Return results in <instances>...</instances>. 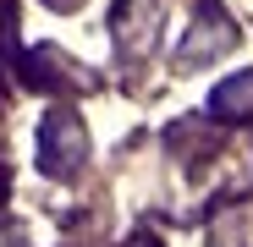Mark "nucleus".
I'll use <instances>...</instances> for the list:
<instances>
[{
  "label": "nucleus",
  "instance_id": "obj_1",
  "mask_svg": "<svg viewBox=\"0 0 253 247\" xmlns=\"http://www.w3.org/2000/svg\"><path fill=\"white\" fill-rule=\"evenodd\" d=\"M83 159H88V132H83V121L77 110H50L44 115V127H39V165H44V176L66 181L83 171Z\"/></svg>",
  "mask_w": 253,
  "mask_h": 247
},
{
  "label": "nucleus",
  "instance_id": "obj_2",
  "mask_svg": "<svg viewBox=\"0 0 253 247\" xmlns=\"http://www.w3.org/2000/svg\"><path fill=\"white\" fill-rule=\"evenodd\" d=\"M160 17H165V0H116V11H110L116 50H121L126 61L149 55L154 38H160Z\"/></svg>",
  "mask_w": 253,
  "mask_h": 247
},
{
  "label": "nucleus",
  "instance_id": "obj_3",
  "mask_svg": "<svg viewBox=\"0 0 253 247\" xmlns=\"http://www.w3.org/2000/svg\"><path fill=\"white\" fill-rule=\"evenodd\" d=\"M231 44H237V28H231V17L220 11V0H198V22H193V33L182 38V50H176V66L215 61V55H226Z\"/></svg>",
  "mask_w": 253,
  "mask_h": 247
},
{
  "label": "nucleus",
  "instance_id": "obj_4",
  "mask_svg": "<svg viewBox=\"0 0 253 247\" xmlns=\"http://www.w3.org/2000/svg\"><path fill=\"white\" fill-rule=\"evenodd\" d=\"M83 66H72L55 44H39L22 55V82L28 88H88V77H77Z\"/></svg>",
  "mask_w": 253,
  "mask_h": 247
},
{
  "label": "nucleus",
  "instance_id": "obj_5",
  "mask_svg": "<svg viewBox=\"0 0 253 247\" xmlns=\"http://www.w3.org/2000/svg\"><path fill=\"white\" fill-rule=\"evenodd\" d=\"M209 115L215 121H253V71L226 77L215 94H209Z\"/></svg>",
  "mask_w": 253,
  "mask_h": 247
},
{
  "label": "nucleus",
  "instance_id": "obj_6",
  "mask_svg": "<svg viewBox=\"0 0 253 247\" xmlns=\"http://www.w3.org/2000/svg\"><path fill=\"white\" fill-rule=\"evenodd\" d=\"M209 247H253V214L248 203H220L209 214Z\"/></svg>",
  "mask_w": 253,
  "mask_h": 247
},
{
  "label": "nucleus",
  "instance_id": "obj_7",
  "mask_svg": "<svg viewBox=\"0 0 253 247\" xmlns=\"http://www.w3.org/2000/svg\"><path fill=\"white\" fill-rule=\"evenodd\" d=\"M17 44V0H0V55Z\"/></svg>",
  "mask_w": 253,
  "mask_h": 247
},
{
  "label": "nucleus",
  "instance_id": "obj_8",
  "mask_svg": "<svg viewBox=\"0 0 253 247\" xmlns=\"http://www.w3.org/2000/svg\"><path fill=\"white\" fill-rule=\"evenodd\" d=\"M44 6H55V11H72V6H83V0H44Z\"/></svg>",
  "mask_w": 253,
  "mask_h": 247
},
{
  "label": "nucleus",
  "instance_id": "obj_9",
  "mask_svg": "<svg viewBox=\"0 0 253 247\" xmlns=\"http://www.w3.org/2000/svg\"><path fill=\"white\" fill-rule=\"evenodd\" d=\"M126 247H160L154 236H132V242H126Z\"/></svg>",
  "mask_w": 253,
  "mask_h": 247
},
{
  "label": "nucleus",
  "instance_id": "obj_10",
  "mask_svg": "<svg viewBox=\"0 0 253 247\" xmlns=\"http://www.w3.org/2000/svg\"><path fill=\"white\" fill-rule=\"evenodd\" d=\"M6 187H11V176H6V165H0V203H6Z\"/></svg>",
  "mask_w": 253,
  "mask_h": 247
}]
</instances>
